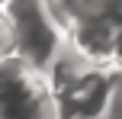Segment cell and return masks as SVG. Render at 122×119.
<instances>
[{
    "label": "cell",
    "instance_id": "6da1fadb",
    "mask_svg": "<svg viewBox=\"0 0 122 119\" xmlns=\"http://www.w3.org/2000/svg\"><path fill=\"white\" fill-rule=\"evenodd\" d=\"M0 119H61L48 74L19 52L0 55Z\"/></svg>",
    "mask_w": 122,
    "mask_h": 119
},
{
    "label": "cell",
    "instance_id": "7a4b0ae2",
    "mask_svg": "<svg viewBox=\"0 0 122 119\" xmlns=\"http://www.w3.org/2000/svg\"><path fill=\"white\" fill-rule=\"evenodd\" d=\"M122 71L116 64H84L64 87L55 90L61 119H103L112 109Z\"/></svg>",
    "mask_w": 122,
    "mask_h": 119
},
{
    "label": "cell",
    "instance_id": "3957f363",
    "mask_svg": "<svg viewBox=\"0 0 122 119\" xmlns=\"http://www.w3.org/2000/svg\"><path fill=\"white\" fill-rule=\"evenodd\" d=\"M3 10L13 23V52H19L26 61L45 71L64 39H61V29L51 23V16L45 13L42 0H10Z\"/></svg>",
    "mask_w": 122,
    "mask_h": 119
},
{
    "label": "cell",
    "instance_id": "277c9868",
    "mask_svg": "<svg viewBox=\"0 0 122 119\" xmlns=\"http://www.w3.org/2000/svg\"><path fill=\"white\" fill-rule=\"evenodd\" d=\"M116 29H119V23L112 16H93V19L71 23L61 39H64V45L74 48L84 61H90V64H112Z\"/></svg>",
    "mask_w": 122,
    "mask_h": 119
},
{
    "label": "cell",
    "instance_id": "5b68a950",
    "mask_svg": "<svg viewBox=\"0 0 122 119\" xmlns=\"http://www.w3.org/2000/svg\"><path fill=\"white\" fill-rule=\"evenodd\" d=\"M42 6H45V13L51 16V23L61 29V36H64V29L71 23H77V19L109 16L112 0H42Z\"/></svg>",
    "mask_w": 122,
    "mask_h": 119
},
{
    "label": "cell",
    "instance_id": "8992f818",
    "mask_svg": "<svg viewBox=\"0 0 122 119\" xmlns=\"http://www.w3.org/2000/svg\"><path fill=\"white\" fill-rule=\"evenodd\" d=\"M13 52V23L6 16V10H0V55Z\"/></svg>",
    "mask_w": 122,
    "mask_h": 119
},
{
    "label": "cell",
    "instance_id": "52a82bcc",
    "mask_svg": "<svg viewBox=\"0 0 122 119\" xmlns=\"http://www.w3.org/2000/svg\"><path fill=\"white\" fill-rule=\"evenodd\" d=\"M112 64L122 71V23H119V29H116V45H112Z\"/></svg>",
    "mask_w": 122,
    "mask_h": 119
},
{
    "label": "cell",
    "instance_id": "ba28073f",
    "mask_svg": "<svg viewBox=\"0 0 122 119\" xmlns=\"http://www.w3.org/2000/svg\"><path fill=\"white\" fill-rule=\"evenodd\" d=\"M109 16L116 19V23H122V0H112V6H109Z\"/></svg>",
    "mask_w": 122,
    "mask_h": 119
},
{
    "label": "cell",
    "instance_id": "9c48e42d",
    "mask_svg": "<svg viewBox=\"0 0 122 119\" xmlns=\"http://www.w3.org/2000/svg\"><path fill=\"white\" fill-rule=\"evenodd\" d=\"M6 3H10V0H0V10H3V6H6Z\"/></svg>",
    "mask_w": 122,
    "mask_h": 119
},
{
    "label": "cell",
    "instance_id": "30bf717a",
    "mask_svg": "<svg viewBox=\"0 0 122 119\" xmlns=\"http://www.w3.org/2000/svg\"><path fill=\"white\" fill-rule=\"evenodd\" d=\"M119 87H122V84H119Z\"/></svg>",
    "mask_w": 122,
    "mask_h": 119
}]
</instances>
